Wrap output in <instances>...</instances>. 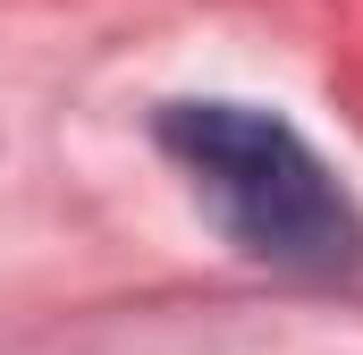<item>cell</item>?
<instances>
[{
  "label": "cell",
  "mask_w": 363,
  "mask_h": 355,
  "mask_svg": "<svg viewBox=\"0 0 363 355\" xmlns=\"http://www.w3.org/2000/svg\"><path fill=\"white\" fill-rule=\"evenodd\" d=\"M152 136L194 178L237 254L304 279H338L363 263V212L287 119L245 102H169Z\"/></svg>",
  "instance_id": "cell-1"
}]
</instances>
